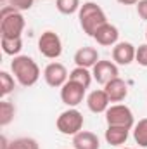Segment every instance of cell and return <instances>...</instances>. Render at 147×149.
Returning <instances> with one entry per match:
<instances>
[{"instance_id": "cell-1", "label": "cell", "mask_w": 147, "mask_h": 149, "mask_svg": "<svg viewBox=\"0 0 147 149\" xmlns=\"http://www.w3.org/2000/svg\"><path fill=\"white\" fill-rule=\"evenodd\" d=\"M78 19H80V26H81L83 33H87L92 38H94V35L97 33V30L102 24L107 23L106 12L95 2H85L78 10Z\"/></svg>"}, {"instance_id": "cell-2", "label": "cell", "mask_w": 147, "mask_h": 149, "mask_svg": "<svg viewBox=\"0 0 147 149\" xmlns=\"http://www.w3.org/2000/svg\"><path fill=\"white\" fill-rule=\"evenodd\" d=\"M10 70L17 83L23 87H33L40 78V68L30 56H16L10 63Z\"/></svg>"}, {"instance_id": "cell-3", "label": "cell", "mask_w": 147, "mask_h": 149, "mask_svg": "<svg viewBox=\"0 0 147 149\" xmlns=\"http://www.w3.org/2000/svg\"><path fill=\"white\" fill-rule=\"evenodd\" d=\"M26 26L24 16L21 10L3 5L0 10V37L2 38H21L23 30Z\"/></svg>"}, {"instance_id": "cell-4", "label": "cell", "mask_w": 147, "mask_h": 149, "mask_svg": "<svg viewBox=\"0 0 147 149\" xmlns=\"http://www.w3.org/2000/svg\"><path fill=\"white\" fill-rule=\"evenodd\" d=\"M83 123H85L83 114L76 108H69L57 116L55 127L62 135H76L78 132L83 130Z\"/></svg>"}, {"instance_id": "cell-5", "label": "cell", "mask_w": 147, "mask_h": 149, "mask_svg": "<svg viewBox=\"0 0 147 149\" xmlns=\"http://www.w3.org/2000/svg\"><path fill=\"white\" fill-rule=\"evenodd\" d=\"M106 121L112 127H125V128H133L135 127V118L133 113L125 104H112L106 111Z\"/></svg>"}, {"instance_id": "cell-6", "label": "cell", "mask_w": 147, "mask_h": 149, "mask_svg": "<svg viewBox=\"0 0 147 149\" xmlns=\"http://www.w3.org/2000/svg\"><path fill=\"white\" fill-rule=\"evenodd\" d=\"M38 50L47 59H57L62 54V40L55 31H43L38 38Z\"/></svg>"}, {"instance_id": "cell-7", "label": "cell", "mask_w": 147, "mask_h": 149, "mask_svg": "<svg viewBox=\"0 0 147 149\" xmlns=\"http://www.w3.org/2000/svg\"><path fill=\"white\" fill-rule=\"evenodd\" d=\"M43 80H45V83L49 87L61 88L69 80V73H68V70H66L64 64H61V63H50L43 70Z\"/></svg>"}, {"instance_id": "cell-8", "label": "cell", "mask_w": 147, "mask_h": 149, "mask_svg": "<svg viewBox=\"0 0 147 149\" xmlns=\"http://www.w3.org/2000/svg\"><path fill=\"white\" fill-rule=\"evenodd\" d=\"M85 92H87L85 87H81V85L76 83V81L68 80V81L61 87V101H62L68 108H76L78 104L83 102Z\"/></svg>"}, {"instance_id": "cell-9", "label": "cell", "mask_w": 147, "mask_h": 149, "mask_svg": "<svg viewBox=\"0 0 147 149\" xmlns=\"http://www.w3.org/2000/svg\"><path fill=\"white\" fill-rule=\"evenodd\" d=\"M92 76H94V80L97 83L106 85V83H109L111 80H114V78L119 76L118 64L114 61H99L92 68Z\"/></svg>"}, {"instance_id": "cell-10", "label": "cell", "mask_w": 147, "mask_h": 149, "mask_svg": "<svg viewBox=\"0 0 147 149\" xmlns=\"http://www.w3.org/2000/svg\"><path fill=\"white\" fill-rule=\"evenodd\" d=\"M137 47L130 42H118L112 47V61L119 66H128L135 61Z\"/></svg>"}, {"instance_id": "cell-11", "label": "cell", "mask_w": 147, "mask_h": 149, "mask_svg": "<svg viewBox=\"0 0 147 149\" xmlns=\"http://www.w3.org/2000/svg\"><path fill=\"white\" fill-rule=\"evenodd\" d=\"M74 64L76 66H80V68H87V70H90V68H94L101 59H99V52H97V49H94V47H81V49H78L76 52H74Z\"/></svg>"}, {"instance_id": "cell-12", "label": "cell", "mask_w": 147, "mask_h": 149, "mask_svg": "<svg viewBox=\"0 0 147 149\" xmlns=\"http://www.w3.org/2000/svg\"><path fill=\"white\" fill-rule=\"evenodd\" d=\"M109 104H111V101H109V97H107V94H106L104 88H101V90H92V92L88 94V97H87V106H88V109L92 113H95V114L106 113L107 108H109Z\"/></svg>"}, {"instance_id": "cell-13", "label": "cell", "mask_w": 147, "mask_h": 149, "mask_svg": "<svg viewBox=\"0 0 147 149\" xmlns=\"http://www.w3.org/2000/svg\"><path fill=\"white\" fill-rule=\"evenodd\" d=\"M94 38H95V42H97L99 45H102V47H114V45L118 43L119 31H118V28H116L114 24L106 23V24H102V26L97 30V33L94 35Z\"/></svg>"}, {"instance_id": "cell-14", "label": "cell", "mask_w": 147, "mask_h": 149, "mask_svg": "<svg viewBox=\"0 0 147 149\" xmlns=\"http://www.w3.org/2000/svg\"><path fill=\"white\" fill-rule=\"evenodd\" d=\"M104 90H106V94H107L111 102H121L128 95V85L119 76L114 78V80H111L109 83H106L104 85Z\"/></svg>"}, {"instance_id": "cell-15", "label": "cell", "mask_w": 147, "mask_h": 149, "mask_svg": "<svg viewBox=\"0 0 147 149\" xmlns=\"http://www.w3.org/2000/svg\"><path fill=\"white\" fill-rule=\"evenodd\" d=\"M73 148L74 149H101V141L94 132L81 130L73 135Z\"/></svg>"}, {"instance_id": "cell-16", "label": "cell", "mask_w": 147, "mask_h": 149, "mask_svg": "<svg viewBox=\"0 0 147 149\" xmlns=\"http://www.w3.org/2000/svg\"><path fill=\"white\" fill-rule=\"evenodd\" d=\"M128 134H130V128H125V127H112V125H107V130L104 134L106 137V142L111 144V146H123L128 139Z\"/></svg>"}, {"instance_id": "cell-17", "label": "cell", "mask_w": 147, "mask_h": 149, "mask_svg": "<svg viewBox=\"0 0 147 149\" xmlns=\"http://www.w3.org/2000/svg\"><path fill=\"white\" fill-rule=\"evenodd\" d=\"M69 80H71V81H76V83H80V85L85 87V88H88L90 83H92V80H94V76H92V71H90V70L76 66L73 71L69 73Z\"/></svg>"}, {"instance_id": "cell-18", "label": "cell", "mask_w": 147, "mask_h": 149, "mask_svg": "<svg viewBox=\"0 0 147 149\" xmlns=\"http://www.w3.org/2000/svg\"><path fill=\"white\" fill-rule=\"evenodd\" d=\"M0 45H2L3 54L16 57V56H19V52L23 49V40L21 38H0Z\"/></svg>"}, {"instance_id": "cell-19", "label": "cell", "mask_w": 147, "mask_h": 149, "mask_svg": "<svg viewBox=\"0 0 147 149\" xmlns=\"http://www.w3.org/2000/svg\"><path fill=\"white\" fill-rule=\"evenodd\" d=\"M16 116V106L9 101H0V127H7Z\"/></svg>"}, {"instance_id": "cell-20", "label": "cell", "mask_w": 147, "mask_h": 149, "mask_svg": "<svg viewBox=\"0 0 147 149\" xmlns=\"http://www.w3.org/2000/svg\"><path fill=\"white\" fill-rule=\"evenodd\" d=\"M133 139L140 148H147V118L139 120L133 127Z\"/></svg>"}, {"instance_id": "cell-21", "label": "cell", "mask_w": 147, "mask_h": 149, "mask_svg": "<svg viewBox=\"0 0 147 149\" xmlns=\"http://www.w3.org/2000/svg\"><path fill=\"white\" fill-rule=\"evenodd\" d=\"M55 7L61 14L71 16V14L80 10L81 3H80V0H55Z\"/></svg>"}, {"instance_id": "cell-22", "label": "cell", "mask_w": 147, "mask_h": 149, "mask_svg": "<svg viewBox=\"0 0 147 149\" xmlns=\"http://www.w3.org/2000/svg\"><path fill=\"white\" fill-rule=\"evenodd\" d=\"M16 87V81H14V76L7 71H0V95L5 97L9 95Z\"/></svg>"}, {"instance_id": "cell-23", "label": "cell", "mask_w": 147, "mask_h": 149, "mask_svg": "<svg viewBox=\"0 0 147 149\" xmlns=\"http://www.w3.org/2000/svg\"><path fill=\"white\" fill-rule=\"evenodd\" d=\"M9 149H40V144L33 137H19L10 141Z\"/></svg>"}, {"instance_id": "cell-24", "label": "cell", "mask_w": 147, "mask_h": 149, "mask_svg": "<svg viewBox=\"0 0 147 149\" xmlns=\"http://www.w3.org/2000/svg\"><path fill=\"white\" fill-rule=\"evenodd\" d=\"M33 3H35V0H9V5L17 9V10H21V12L23 10H30L33 7Z\"/></svg>"}, {"instance_id": "cell-25", "label": "cell", "mask_w": 147, "mask_h": 149, "mask_svg": "<svg viewBox=\"0 0 147 149\" xmlns=\"http://www.w3.org/2000/svg\"><path fill=\"white\" fill-rule=\"evenodd\" d=\"M135 61H137L140 66L147 68V43H144V45H139V47H137Z\"/></svg>"}, {"instance_id": "cell-26", "label": "cell", "mask_w": 147, "mask_h": 149, "mask_svg": "<svg viewBox=\"0 0 147 149\" xmlns=\"http://www.w3.org/2000/svg\"><path fill=\"white\" fill-rule=\"evenodd\" d=\"M137 14H139L144 21H147V0H140V2L137 3Z\"/></svg>"}, {"instance_id": "cell-27", "label": "cell", "mask_w": 147, "mask_h": 149, "mask_svg": "<svg viewBox=\"0 0 147 149\" xmlns=\"http://www.w3.org/2000/svg\"><path fill=\"white\" fill-rule=\"evenodd\" d=\"M9 144H10V141L5 135H2L0 137V149H9Z\"/></svg>"}, {"instance_id": "cell-28", "label": "cell", "mask_w": 147, "mask_h": 149, "mask_svg": "<svg viewBox=\"0 0 147 149\" xmlns=\"http://www.w3.org/2000/svg\"><path fill=\"white\" fill-rule=\"evenodd\" d=\"M140 0H118V3H121V5H137Z\"/></svg>"}, {"instance_id": "cell-29", "label": "cell", "mask_w": 147, "mask_h": 149, "mask_svg": "<svg viewBox=\"0 0 147 149\" xmlns=\"http://www.w3.org/2000/svg\"><path fill=\"white\" fill-rule=\"evenodd\" d=\"M119 149H130V148H119Z\"/></svg>"}, {"instance_id": "cell-30", "label": "cell", "mask_w": 147, "mask_h": 149, "mask_svg": "<svg viewBox=\"0 0 147 149\" xmlns=\"http://www.w3.org/2000/svg\"><path fill=\"white\" fill-rule=\"evenodd\" d=\"M146 40H147V31H146Z\"/></svg>"}, {"instance_id": "cell-31", "label": "cell", "mask_w": 147, "mask_h": 149, "mask_svg": "<svg viewBox=\"0 0 147 149\" xmlns=\"http://www.w3.org/2000/svg\"><path fill=\"white\" fill-rule=\"evenodd\" d=\"M2 2H9V0H2Z\"/></svg>"}]
</instances>
